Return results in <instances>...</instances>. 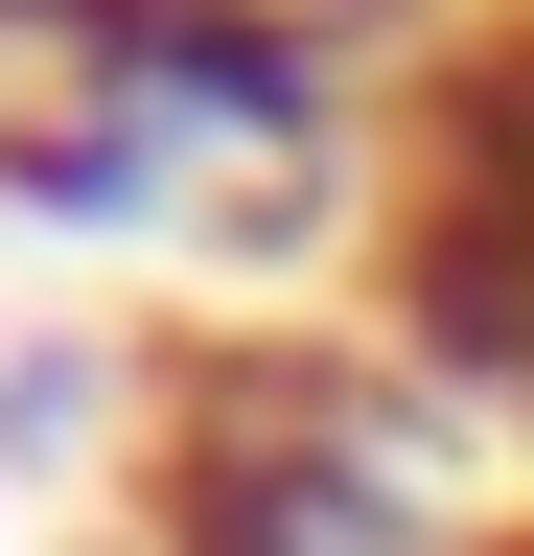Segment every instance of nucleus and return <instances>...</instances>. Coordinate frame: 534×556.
I'll use <instances>...</instances> for the list:
<instances>
[{
    "label": "nucleus",
    "mask_w": 534,
    "mask_h": 556,
    "mask_svg": "<svg viewBox=\"0 0 534 556\" xmlns=\"http://www.w3.org/2000/svg\"><path fill=\"white\" fill-rule=\"evenodd\" d=\"M140 464H116V556H488L511 510L464 486V394L419 348L349 325H233L140 371Z\"/></svg>",
    "instance_id": "obj_1"
},
{
    "label": "nucleus",
    "mask_w": 534,
    "mask_h": 556,
    "mask_svg": "<svg viewBox=\"0 0 534 556\" xmlns=\"http://www.w3.org/2000/svg\"><path fill=\"white\" fill-rule=\"evenodd\" d=\"M372 348H419L464 417L534 441V0L395 47V139H372Z\"/></svg>",
    "instance_id": "obj_2"
},
{
    "label": "nucleus",
    "mask_w": 534,
    "mask_h": 556,
    "mask_svg": "<svg viewBox=\"0 0 534 556\" xmlns=\"http://www.w3.org/2000/svg\"><path fill=\"white\" fill-rule=\"evenodd\" d=\"M488 556H534V510H511V533H488Z\"/></svg>",
    "instance_id": "obj_3"
}]
</instances>
